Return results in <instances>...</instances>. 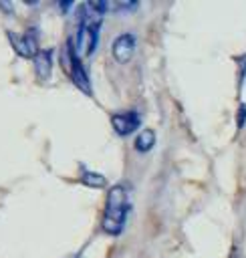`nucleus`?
Returning a JSON list of instances; mask_svg holds the SVG:
<instances>
[{"label": "nucleus", "instance_id": "5", "mask_svg": "<svg viewBox=\"0 0 246 258\" xmlns=\"http://www.w3.org/2000/svg\"><path fill=\"white\" fill-rule=\"evenodd\" d=\"M141 125V115L133 109L129 111H119V113H113L111 115V127L115 129L117 135H131L139 129Z\"/></svg>", "mask_w": 246, "mask_h": 258}, {"label": "nucleus", "instance_id": "6", "mask_svg": "<svg viewBox=\"0 0 246 258\" xmlns=\"http://www.w3.org/2000/svg\"><path fill=\"white\" fill-rule=\"evenodd\" d=\"M135 48H137V38L133 32L119 34L111 44V52H113V58L117 62H129L131 56L135 54Z\"/></svg>", "mask_w": 246, "mask_h": 258}, {"label": "nucleus", "instance_id": "14", "mask_svg": "<svg viewBox=\"0 0 246 258\" xmlns=\"http://www.w3.org/2000/svg\"><path fill=\"white\" fill-rule=\"evenodd\" d=\"M71 258H81V256H71Z\"/></svg>", "mask_w": 246, "mask_h": 258}, {"label": "nucleus", "instance_id": "4", "mask_svg": "<svg viewBox=\"0 0 246 258\" xmlns=\"http://www.w3.org/2000/svg\"><path fill=\"white\" fill-rule=\"evenodd\" d=\"M8 40L14 48L16 54L24 56V58H34L36 52L40 50L38 48V36H36V30L30 28L22 34H16V32H8Z\"/></svg>", "mask_w": 246, "mask_h": 258}, {"label": "nucleus", "instance_id": "11", "mask_svg": "<svg viewBox=\"0 0 246 258\" xmlns=\"http://www.w3.org/2000/svg\"><path fill=\"white\" fill-rule=\"evenodd\" d=\"M115 8L119 12H129V10L139 8V2H115Z\"/></svg>", "mask_w": 246, "mask_h": 258}, {"label": "nucleus", "instance_id": "13", "mask_svg": "<svg viewBox=\"0 0 246 258\" xmlns=\"http://www.w3.org/2000/svg\"><path fill=\"white\" fill-rule=\"evenodd\" d=\"M58 6H60V8L65 10V12H67V10H69V8L73 6V2H58Z\"/></svg>", "mask_w": 246, "mask_h": 258}, {"label": "nucleus", "instance_id": "10", "mask_svg": "<svg viewBox=\"0 0 246 258\" xmlns=\"http://www.w3.org/2000/svg\"><path fill=\"white\" fill-rule=\"evenodd\" d=\"M244 125H246V103H240V107L236 111V127L244 129Z\"/></svg>", "mask_w": 246, "mask_h": 258}, {"label": "nucleus", "instance_id": "7", "mask_svg": "<svg viewBox=\"0 0 246 258\" xmlns=\"http://www.w3.org/2000/svg\"><path fill=\"white\" fill-rule=\"evenodd\" d=\"M32 60H34V73H36V77L42 79V81H46L50 77V73H52V48L38 50Z\"/></svg>", "mask_w": 246, "mask_h": 258}, {"label": "nucleus", "instance_id": "12", "mask_svg": "<svg viewBox=\"0 0 246 258\" xmlns=\"http://www.w3.org/2000/svg\"><path fill=\"white\" fill-rule=\"evenodd\" d=\"M240 62V87H242V83L246 81V56H242V58H238Z\"/></svg>", "mask_w": 246, "mask_h": 258}, {"label": "nucleus", "instance_id": "2", "mask_svg": "<svg viewBox=\"0 0 246 258\" xmlns=\"http://www.w3.org/2000/svg\"><path fill=\"white\" fill-rule=\"evenodd\" d=\"M79 32H77V42H75V50L79 56H89L95 52L97 48V40H99V28L103 22V16L93 12L89 8V4L85 2L79 8Z\"/></svg>", "mask_w": 246, "mask_h": 258}, {"label": "nucleus", "instance_id": "9", "mask_svg": "<svg viewBox=\"0 0 246 258\" xmlns=\"http://www.w3.org/2000/svg\"><path fill=\"white\" fill-rule=\"evenodd\" d=\"M133 147H135V151H139V153H147V151H151V149L155 147V131L149 129V127H147V129H141L139 135L135 137Z\"/></svg>", "mask_w": 246, "mask_h": 258}, {"label": "nucleus", "instance_id": "8", "mask_svg": "<svg viewBox=\"0 0 246 258\" xmlns=\"http://www.w3.org/2000/svg\"><path fill=\"white\" fill-rule=\"evenodd\" d=\"M79 179L87 185V187H93V189H101L107 185V179L103 173L99 171H93V169H87L85 165H81V173H79Z\"/></svg>", "mask_w": 246, "mask_h": 258}, {"label": "nucleus", "instance_id": "3", "mask_svg": "<svg viewBox=\"0 0 246 258\" xmlns=\"http://www.w3.org/2000/svg\"><path fill=\"white\" fill-rule=\"evenodd\" d=\"M69 48V71H71V81H73V85L79 89V91H83L85 95H93V85H91V79H89V75H87V69L83 67V62H81V56L77 54V50H75V46L69 42L67 44Z\"/></svg>", "mask_w": 246, "mask_h": 258}, {"label": "nucleus", "instance_id": "1", "mask_svg": "<svg viewBox=\"0 0 246 258\" xmlns=\"http://www.w3.org/2000/svg\"><path fill=\"white\" fill-rule=\"evenodd\" d=\"M129 214V194L127 187L117 183L107 191V204L103 214V230L109 236H119L123 232L125 220Z\"/></svg>", "mask_w": 246, "mask_h": 258}]
</instances>
